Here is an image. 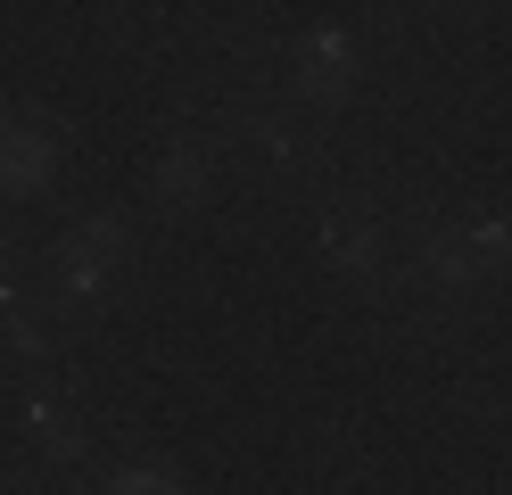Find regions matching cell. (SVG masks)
<instances>
[{"mask_svg":"<svg viewBox=\"0 0 512 495\" xmlns=\"http://www.w3.org/2000/svg\"><path fill=\"white\" fill-rule=\"evenodd\" d=\"M199 174H207L199 141H174V157L157 165V198H190V190H199Z\"/></svg>","mask_w":512,"mask_h":495,"instance_id":"3957f363","label":"cell"},{"mask_svg":"<svg viewBox=\"0 0 512 495\" xmlns=\"http://www.w3.org/2000/svg\"><path fill=\"white\" fill-rule=\"evenodd\" d=\"M116 495H174V479H157V471H133V479H116Z\"/></svg>","mask_w":512,"mask_h":495,"instance_id":"8992f818","label":"cell"},{"mask_svg":"<svg viewBox=\"0 0 512 495\" xmlns=\"http://www.w3.org/2000/svg\"><path fill=\"white\" fill-rule=\"evenodd\" d=\"M323 248H331L339 264H356V273H364V264H372V231L339 207V215H323Z\"/></svg>","mask_w":512,"mask_h":495,"instance_id":"7a4b0ae2","label":"cell"},{"mask_svg":"<svg viewBox=\"0 0 512 495\" xmlns=\"http://www.w3.org/2000/svg\"><path fill=\"white\" fill-rule=\"evenodd\" d=\"M116 264H124V240H116L108 223H100V231H75V240H67V289H75V297L108 289V273H116Z\"/></svg>","mask_w":512,"mask_h":495,"instance_id":"6da1fadb","label":"cell"},{"mask_svg":"<svg viewBox=\"0 0 512 495\" xmlns=\"http://www.w3.org/2000/svg\"><path fill=\"white\" fill-rule=\"evenodd\" d=\"M34 438H42L50 454H75V446H83V438H75V421H67V405H50V396L34 405Z\"/></svg>","mask_w":512,"mask_h":495,"instance_id":"277c9868","label":"cell"},{"mask_svg":"<svg viewBox=\"0 0 512 495\" xmlns=\"http://www.w3.org/2000/svg\"><path fill=\"white\" fill-rule=\"evenodd\" d=\"M339 75H347V42H314L306 50V91H339Z\"/></svg>","mask_w":512,"mask_h":495,"instance_id":"5b68a950","label":"cell"},{"mask_svg":"<svg viewBox=\"0 0 512 495\" xmlns=\"http://www.w3.org/2000/svg\"><path fill=\"white\" fill-rule=\"evenodd\" d=\"M0 289H9V240H0Z\"/></svg>","mask_w":512,"mask_h":495,"instance_id":"52a82bcc","label":"cell"}]
</instances>
